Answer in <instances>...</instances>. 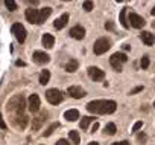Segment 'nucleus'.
Wrapping results in <instances>:
<instances>
[{"mask_svg":"<svg viewBox=\"0 0 155 145\" xmlns=\"http://www.w3.org/2000/svg\"><path fill=\"white\" fill-rule=\"evenodd\" d=\"M116 109H117V104L111 99H97L87 104V110L96 115H110V113H114Z\"/></svg>","mask_w":155,"mask_h":145,"instance_id":"1","label":"nucleus"},{"mask_svg":"<svg viewBox=\"0 0 155 145\" xmlns=\"http://www.w3.org/2000/svg\"><path fill=\"white\" fill-rule=\"evenodd\" d=\"M24 104H26V101H24L23 95H17V96H14V98L9 99L6 109H8V112H11V113H15V115H18V116H23Z\"/></svg>","mask_w":155,"mask_h":145,"instance_id":"2","label":"nucleus"},{"mask_svg":"<svg viewBox=\"0 0 155 145\" xmlns=\"http://www.w3.org/2000/svg\"><path fill=\"white\" fill-rule=\"evenodd\" d=\"M46 99L52 104V105H58L62 99H64V95L62 92L58 90V89H49L46 92Z\"/></svg>","mask_w":155,"mask_h":145,"instance_id":"3","label":"nucleus"},{"mask_svg":"<svg viewBox=\"0 0 155 145\" xmlns=\"http://www.w3.org/2000/svg\"><path fill=\"white\" fill-rule=\"evenodd\" d=\"M111 47V43L108 38H99V40L94 41V46H93V52L96 55H102Z\"/></svg>","mask_w":155,"mask_h":145,"instance_id":"4","label":"nucleus"},{"mask_svg":"<svg viewBox=\"0 0 155 145\" xmlns=\"http://www.w3.org/2000/svg\"><path fill=\"white\" fill-rule=\"evenodd\" d=\"M126 61H128V57L125 54H122V52H116V54H113L111 58H110L111 66L116 70H119V72L122 70V64H125Z\"/></svg>","mask_w":155,"mask_h":145,"instance_id":"5","label":"nucleus"},{"mask_svg":"<svg viewBox=\"0 0 155 145\" xmlns=\"http://www.w3.org/2000/svg\"><path fill=\"white\" fill-rule=\"evenodd\" d=\"M11 31H12V34L15 35V38L20 43H24V40H26V29L21 26V23H14V24H12V28H11Z\"/></svg>","mask_w":155,"mask_h":145,"instance_id":"6","label":"nucleus"},{"mask_svg":"<svg viewBox=\"0 0 155 145\" xmlns=\"http://www.w3.org/2000/svg\"><path fill=\"white\" fill-rule=\"evenodd\" d=\"M67 93L72 96V98H75V99H81V98H84L87 93H85V90L82 89V87H79V86H70L69 89H67Z\"/></svg>","mask_w":155,"mask_h":145,"instance_id":"7","label":"nucleus"},{"mask_svg":"<svg viewBox=\"0 0 155 145\" xmlns=\"http://www.w3.org/2000/svg\"><path fill=\"white\" fill-rule=\"evenodd\" d=\"M88 76L91 78L93 81H102L103 78H105V72L100 70L99 67H94V66H91V67H88Z\"/></svg>","mask_w":155,"mask_h":145,"instance_id":"8","label":"nucleus"},{"mask_svg":"<svg viewBox=\"0 0 155 145\" xmlns=\"http://www.w3.org/2000/svg\"><path fill=\"white\" fill-rule=\"evenodd\" d=\"M128 21H131V26H132V28H137V29L143 28L145 23H146L145 18L141 16H138V14H129V20Z\"/></svg>","mask_w":155,"mask_h":145,"instance_id":"9","label":"nucleus"},{"mask_svg":"<svg viewBox=\"0 0 155 145\" xmlns=\"http://www.w3.org/2000/svg\"><path fill=\"white\" fill-rule=\"evenodd\" d=\"M49 60H50V57L46 54V52H43V50H35L34 52V61L37 64H46V63H49Z\"/></svg>","mask_w":155,"mask_h":145,"instance_id":"10","label":"nucleus"},{"mask_svg":"<svg viewBox=\"0 0 155 145\" xmlns=\"http://www.w3.org/2000/svg\"><path fill=\"white\" fill-rule=\"evenodd\" d=\"M50 14H52V8H49V6H46V8H43V9H38V20H37V24H43V23L49 18Z\"/></svg>","mask_w":155,"mask_h":145,"instance_id":"11","label":"nucleus"},{"mask_svg":"<svg viewBox=\"0 0 155 145\" xmlns=\"http://www.w3.org/2000/svg\"><path fill=\"white\" fill-rule=\"evenodd\" d=\"M28 102H29L28 107H29V110L32 113H37L38 110H40V96H38V95H31Z\"/></svg>","mask_w":155,"mask_h":145,"instance_id":"12","label":"nucleus"},{"mask_svg":"<svg viewBox=\"0 0 155 145\" xmlns=\"http://www.w3.org/2000/svg\"><path fill=\"white\" fill-rule=\"evenodd\" d=\"M70 37L75 38V40H82V38L85 37V29L82 28V26H73V28L70 29Z\"/></svg>","mask_w":155,"mask_h":145,"instance_id":"13","label":"nucleus"},{"mask_svg":"<svg viewBox=\"0 0 155 145\" xmlns=\"http://www.w3.org/2000/svg\"><path fill=\"white\" fill-rule=\"evenodd\" d=\"M24 16H26V20H28L29 23H37V20H38V9L28 8L26 12H24Z\"/></svg>","mask_w":155,"mask_h":145,"instance_id":"14","label":"nucleus"},{"mask_svg":"<svg viewBox=\"0 0 155 145\" xmlns=\"http://www.w3.org/2000/svg\"><path fill=\"white\" fill-rule=\"evenodd\" d=\"M46 118H47V112H41V115L34 119V122H32V130H34V131L40 130L41 125H43V122L46 121Z\"/></svg>","mask_w":155,"mask_h":145,"instance_id":"15","label":"nucleus"},{"mask_svg":"<svg viewBox=\"0 0 155 145\" xmlns=\"http://www.w3.org/2000/svg\"><path fill=\"white\" fill-rule=\"evenodd\" d=\"M140 38L143 40V43L146 44V46H152L154 43H155V37H154V34H151V32H148V31H143L140 34Z\"/></svg>","mask_w":155,"mask_h":145,"instance_id":"16","label":"nucleus"},{"mask_svg":"<svg viewBox=\"0 0 155 145\" xmlns=\"http://www.w3.org/2000/svg\"><path fill=\"white\" fill-rule=\"evenodd\" d=\"M64 118H66L67 121H70V122H75V121L79 119V112H78L76 109H70V110H67L66 113H64Z\"/></svg>","mask_w":155,"mask_h":145,"instance_id":"17","label":"nucleus"},{"mask_svg":"<svg viewBox=\"0 0 155 145\" xmlns=\"http://www.w3.org/2000/svg\"><path fill=\"white\" fill-rule=\"evenodd\" d=\"M67 21H69V14H62L59 18H56V20H55L53 26H55L56 29H62L64 26L67 24Z\"/></svg>","mask_w":155,"mask_h":145,"instance_id":"18","label":"nucleus"},{"mask_svg":"<svg viewBox=\"0 0 155 145\" xmlns=\"http://www.w3.org/2000/svg\"><path fill=\"white\" fill-rule=\"evenodd\" d=\"M55 44V38L53 35H50V34H44L43 35V46L47 47V49H52Z\"/></svg>","mask_w":155,"mask_h":145,"instance_id":"19","label":"nucleus"},{"mask_svg":"<svg viewBox=\"0 0 155 145\" xmlns=\"http://www.w3.org/2000/svg\"><path fill=\"white\" fill-rule=\"evenodd\" d=\"M78 67H79V63H78V60H70L67 64H66V70L67 72H76L78 70Z\"/></svg>","mask_w":155,"mask_h":145,"instance_id":"20","label":"nucleus"},{"mask_svg":"<svg viewBox=\"0 0 155 145\" xmlns=\"http://www.w3.org/2000/svg\"><path fill=\"white\" fill-rule=\"evenodd\" d=\"M93 121H94V118H91V116H84V118H82V121L79 122V127H81L82 130H87L88 125L91 124Z\"/></svg>","mask_w":155,"mask_h":145,"instance_id":"21","label":"nucleus"},{"mask_svg":"<svg viewBox=\"0 0 155 145\" xmlns=\"http://www.w3.org/2000/svg\"><path fill=\"white\" fill-rule=\"evenodd\" d=\"M69 138H70V141L75 145H78V144H79V141H81V136H79V133H78L76 130H70L69 131Z\"/></svg>","mask_w":155,"mask_h":145,"instance_id":"22","label":"nucleus"},{"mask_svg":"<svg viewBox=\"0 0 155 145\" xmlns=\"http://www.w3.org/2000/svg\"><path fill=\"white\" fill-rule=\"evenodd\" d=\"M126 12H128V8H123V9L120 11V24L123 26L125 29H128V26H129V23H128V20H126Z\"/></svg>","mask_w":155,"mask_h":145,"instance_id":"23","label":"nucleus"},{"mask_svg":"<svg viewBox=\"0 0 155 145\" xmlns=\"http://www.w3.org/2000/svg\"><path fill=\"white\" fill-rule=\"evenodd\" d=\"M49 80H50V72L49 70H41V73H40V84L46 86L49 83Z\"/></svg>","mask_w":155,"mask_h":145,"instance_id":"24","label":"nucleus"},{"mask_svg":"<svg viewBox=\"0 0 155 145\" xmlns=\"http://www.w3.org/2000/svg\"><path fill=\"white\" fill-rule=\"evenodd\" d=\"M17 119H18V122H15V125L18 127V128H26V125H28V121H29V118L28 116H18L17 118Z\"/></svg>","mask_w":155,"mask_h":145,"instance_id":"25","label":"nucleus"},{"mask_svg":"<svg viewBox=\"0 0 155 145\" xmlns=\"http://www.w3.org/2000/svg\"><path fill=\"white\" fill-rule=\"evenodd\" d=\"M116 131H117V128H116V124L110 122V124H107V125H105V135L113 136V135H116Z\"/></svg>","mask_w":155,"mask_h":145,"instance_id":"26","label":"nucleus"},{"mask_svg":"<svg viewBox=\"0 0 155 145\" xmlns=\"http://www.w3.org/2000/svg\"><path fill=\"white\" fill-rule=\"evenodd\" d=\"M58 127H59V124H58V122L52 124V125H50V127H49V128H47V130L44 131V133H43V136H44V138H46V136H50V135L53 133V131H55V130H56Z\"/></svg>","mask_w":155,"mask_h":145,"instance_id":"27","label":"nucleus"},{"mask_svg":"<svg viewBox=\"0 0 155 145\" xmlns=\"http://www.w3.org/2000/svg\"><path fill=\"white\" fill-rule=\"evenodd\" d=\"M5 5L9 11H15L17 9V3L14 2V0H5Z\"/></svg>","mask_w":155,"mask_h":145,"instance_id":"28","label":"nucleus"},{"mask_svg":"<svg viewBox=\"0 0 155 145\" xmlns=\"http://www.w3.org/2000/svg\"><path fill=\"white\" fill-rule=\"evenodd\" d=\"M82 8L87 11V12H90V11H93V8H94V5H93V2H90V0H87V2H84V5H82Z\"/></svg>","mask_w":155,"mask_h":145,"instance_id":"29","label":"nucleus"},{"mask_svg":"<svg viewBox=\"0 0 155 145\" xmlns=\"http://www.w3.org/2000/svg\"><path fill=\"white\" fill-rule=\"evenodd\" d=\"M140 64H141V67H143V69H148L149 67V57H143V58H141V61H140Z\"/></svg>","mask_w":155,"mask_h":145,"instance_id":"30","label":"nucleus"},{"mask_svg":"<svg viewBox=\"0 0 155 145\" xmlns=\"http://www.w3.org/2000/svg\"><path fill=\"white\" fill-rule=\"evenodd\" d=\"M141 127H143V122H141V121H137V122L134 124V127H132V131H138Z\"/></svg>","mask_w":155,"mask_h":145,"instance_id":"31","label":"nucleus"},{"mask_svg":"<svg viewBox=\"0 0 155 145\" xmlns=\"http://www.w3.org/2000/svg\"><path fill=\"white\" fill-rule=\"evenodd\" d=\"M141 90H143V86H138V87L132 89V90H131V93H129V95H135V93H138V92H141Z\"/></svg>","mask_w":155,"mask_h":145,"instance_id":"32","label":"nucleus"},{"mask_svg":"<svg viewBox=\"0 0 155 145\" xmlns=\"http://www.w3.org/2000/svg\"><path fill=\"white\" fill-rule=\"evenodd\" d=\"M0 128H2V130H6V128H8V127H6V124H5V121H3L2 113H0Z\"/></svg>","mask_w":155,"mask_h":145,"instance_id":"33","label":"nucleus"},{"mask_svg":"<svg viewBox=\"0 0 155 145\" xmlns=\"http://www.w3.org/2000/svg\"><path fill=\"white\" fill-rule=\"evenodd\" d=\"M105 29L113 31V29H114V23H113V21H107V23H105Z\"/></svg>","mask_w":155,"mask_h":145,"instance_id":"34","label":"nucleus"},{"mask_svg":"<svg viewBox=\"0 0 155 145\" xmlns=\"http://www.w3.org/2000/svg\"><path fill=\"white\" fill-rule=\"evenodd\" d=\"M56 145H70V142L66 141V139H59V141L56 142Z\"/></svg>","mask_w":155,"mask_h":145,"instance_id":"35","label":"nucleus"},{"mask_svg":"<svg viewBox=\"0 0 155 145\" xmlns=\"http://www.w3.org/2000/svg\"><path fill=\"white\" fill-rule=\"evenodd\" d=\"M111 145H131L128 141H122V142H114V144H111Z\"/></svg>","mask_w":155,"mask_h":145,"instance_id":"36","label":"nucleus"},{"mask_svg":"<svg viewBox=\"0 0 155 145\" xmlns=\"http://www.w3.org/2000/svg\"><path fill=\"white\" fill-rule=\"evenodd\" d=\"M97 128H99V124H97V122H94V124H93V127H91V131H96Z\"/></svg>","mask_w":155,"mask_h":145,"instance_id":"37","label":"nucleus"},{"mask_svg":"<svg viewBox=\"0 0 155 145\" xmlns=\"http://www.w3.org/2000/svg\"><path fill=\"white\" fill-rule=\"evenodd\" d=\"M15 64H17V66H26V63H24V61H20V60L15 61Z\"/></svg>","mask_w":155,"mask_h":145,"instance_id":"38","label":"nucleus"},{"mask_svg":"<svg viewBox=\"0 0 155 145\" xmlns=\"http://www.w3.org/2000/svg\"><path fill=\"white\" fill-rule=\"evenodd\" d=\"M145 139H146L145 135H140V136H138V141H145Z\"/></svg>","mask_w":155,"mask_h":145,"instance_id":"39","label":"nucleus"},{"mask_svg":"<svg viewBox=\"0 0 155 145\" xmlns=\"http://www.w3.org/2000/svg\"><path fill=\"white\" fill-rule=\"evenodd\" d=\"M123 49H125V50H129V49H131V46H128V44H125V46H123Z\"/></svg>","mask_w":155,"mask_h":145,"instance_id":"40","label":"nucleus"},{"mask_svg":"<svg viewBox=\"0 0 155 145\" xmlns=\"http://www.w3.org/2000/svg\"><path fill=\"white\" fill-rule=\"evenodd\" d=\"M151 14H152V16H154V17H155V6H154V8H152V11H151Z\"/></svg>","mask_w":155,"mask_h":145,"instance_id":"41","label":"nucleus"},{"mask_svg":"<svg viewBox=\"0 0 155 145\" xmlns=\"http://www.w3.org/2000/svg\"><path fill=\"white\" fill-rule=\"evenodd\" d=\"M88 145H99V144H97V142H90Z\"/></svg>","mask_w":155,"mask_h":145,"instance_id":"42","label":"nucleus"},{"mask_svg":"<svg viewBox=\"0 0 155 145\" xmlns=\"http://www.w3.org/2000/svg\"><path fill=\"white\" fill-rule=\"evenodd\" d=\"M154 107H155V102H154Z\"/></svg>","mask_w":155,"mask_h":145,"instance_id":"43","label":"nucleus"}]
</instances>
